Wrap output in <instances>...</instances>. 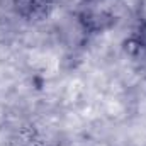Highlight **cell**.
Listing matches in <instances>:
<instances>
[{
    "label": "cell",
    "mask_w": 146,
    "mask_h": 146,
    "mask_svg": "<svg viewBox=\"0 0 146 146\" xmlns=\"http://www.w3.org/2000/svg\"><path fill=\"white\" fill-rule=\"evenodd\" d=\"M117 0H82L78 9V26L85 34H99L109 31L119 21Z\"/></svg>",
    "instance_id": "6da1fadb"
},
{
    "label": "cell",
    "mask_w": 146,
    "mask_h": 146,
    "mask_svg": "<svg viewBox=\"0 0 146 146\" xmlns=\"http://www.w3.org/2000/svg\"><path fill=\"white\" fill-rule=\"evenodd\" d=\"M56 2L58 0H12L15 14L31 22L46 19L53 12Z\"/></svg>",
    "instance_id": "7a4b0ae2"
}]
</instances>
